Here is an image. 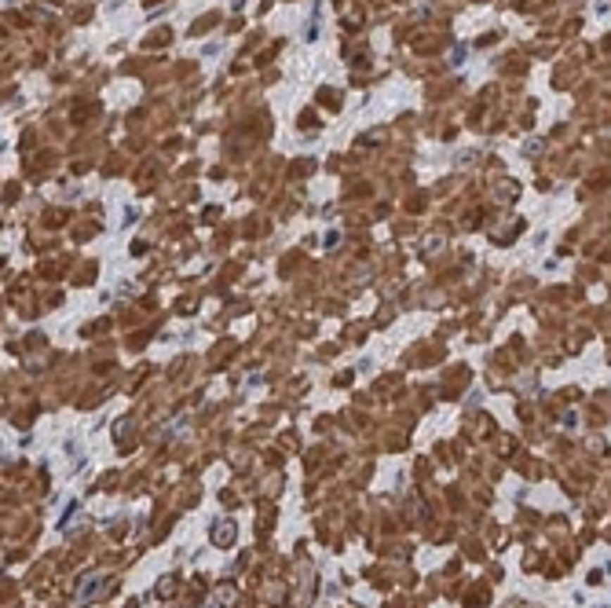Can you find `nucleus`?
Returning a JSON list of instances; mask_svg holds the SVG:
<instances>
[{
  "instance_id": "1",
  "label": "nucleus",
  "mask_w": 611,
  "mask_h": 608,
  "mask_svg": "<svg viewBox=\"0 0 611 608\" xmlns=\"http://www.w3.org/2000/svg\"><path fill=\"white\" fill-rule=\"evenodd\" d=\"M231 539H234V528H231V524H220L216 542H220V546H231Z\"/></svg>"
}]
</instances>
